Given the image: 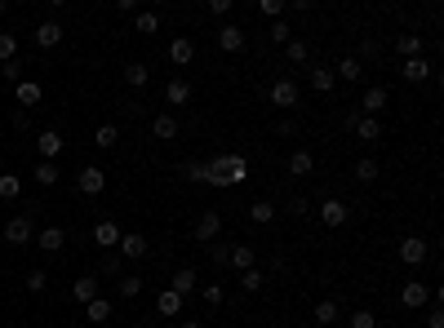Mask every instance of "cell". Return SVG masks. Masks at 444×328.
Instances as JSON below:
<instances>
[{"instance_id":"44","label":"cell","mask_w":444,"mask_h":328,"mask_svg":"<svg viewBox=\"0 0 444 328\" xmlns=\"http://www.w3.org/2000/svg\"><path fill=\"white\" fill-rule=\"evenodd\" d=\"M284 9H289L284 0H262V5H258V14H262V18H275V22H280V14H284Z\"/></svg>"},{"instance_id":"31","label":"cell","mask_w":444,"mask_h":328,"mask_svg":"<svg viewBox=\"0 0 444 328\" xmlns=\"http://www.w3.org/2000/svg\"><path fill=\"white\" fill-rule=\"evenodd\" d=\"M138 293H142V279H138V275H120V279H116V297L134 302Z\"/></svg>"},{"instance_id":"10","label":"cell","mask_w":444,"mask_h":328,"mask_svg":"<svg viewBox=\"0 0 444 328\" xmlns=\"http://www.w3.org/2000/svg\"><path fill=\"white\" fill-rule=\"evenodd\" d=\"M218 49H222V54H240V49H245V27L227 22V27L218 31Z\"/></svg>"},{"instance_id":"37","label":"cell","mask_w":444,"mask_h":328,"mask_svg":"<svg viewBox=\"0 0 444 328\" xmlns=\"http://www.w3.org/2000/svg\"><path fill=\"white\" fill-rule=\"evenodd\" d=\"M378 173H382L378 160H369V155H365V160H355V182H378Z\"/></svg>"},{"instance_id":"36","label":"cell","mask_w":444,"mask_h":328,"mask_svg":"<svg viewBox=\"0 0 444 328\" xmlns=\"http://www.w3.org/2000/svg\"><path fill=\"white\" fill-rule=\"evenodd\" d=\"M320 328H329V324H338V302H320L316 306V315H311Z\"/></svg>"},{"instance_id":"45","label":"cell","mask_w":444,"mask_h":328,"mask_svg":"<svg viewBox=\"0 0 444 328\" xmlns=\"http://www.w3.org/2000/svg\"><path fill=\"white\" fill-rule=\"evenodd\" d=\"M227 302V288L222 284H205V306H222Z\"/></svg>"},{"instance_id":"12","label":"cell","mask_w":444,"mask_h":328,"mask_svg":"<svg viewBox=\"0 0 444 328\" xmlns=\"http://www.w3.org/2000/svg\"><path fill=\"white\" fill-rule=\"evenodd\" d=\"M191 58H196V40H187V36H174V40H169V63H174V67H187Z\"/></svg>"},{"instance_id":"48","label":"cell","mask_w":444,"mask_h":328,"mask_svg":"<svg viewBox=\"0 0 444 328\" xmlns=\"http://www.w3.org/2000/svg\"><path fill=\"white\" fill-rule=\"evenodd\" d=\"M14 54H18V40L14 36H0V63H9Z\"/></svg>"},{"instance_id":"53","label":"cell","mask_w":444,"mask_h":328,"mask_svg":"<svg viewBox=\"0 0 444 328\" xmlns=\"http://www.w3.org/2000/svg\"><path fill=\"white\" fill-rule=\"evenodd\" d=\"M365 58H378V45H374V40L360 45V58H355V63H365Z\"/></svg>"},{"instance_id":"47","label":"cell","mask_w":444,"mask_h":328,"mask_svg":"<svg viewBox=\"0 0 444 328\" xmlns=\"http://www.w3.org/2000/svg\"><path fill=\"white\" fill-rule=\"evenodd\" d=\"M45 284H49L45 271H27V288H31V293H45Z\"/></svg>"},{"instance_id":"8","label":"cell","mask_w":444,"mask_h":328,"mask_svg":"<svg viewBox=\"0 0 444 328\" xmlns=\"http://www.w3.org/2000/svg\"><path fill=\"white\" fill-rule=\"evenodd\" d=\"M169 288H174L178 297H187V293H196V288H200V275L191 271V266H178L174 279H169Z\"/></svg>"},{"instance_id":"26","label":"cell","mask_w":444,"mask_h":328,"mask_svg":"<svg viewBox=\"0 0 444 328\" xmlns=\"http://www.w3.org/2000/svg\"><path fill=\"white\" fill-rule=\"evenodd\" d=\"M395 49H400L404 58H422V49H427V40H422V36H395Z\"/></svg>"},{"instance_id":"57","label":"cell","mask_w":444,"mask_h":328,"mask_svg":"<svg viewBox=\"0 0 444 328\" xmlns=\"http://www.w3.org/2000/svg\"><path fill=\"white\" fill-rule=\"evenodd\" d=\"M0 18H5V0H0Z\"/></svg>"},{"instance_id":"28","label":"cell","mask_w":444,"mask_h":328,"mask_svg":"<svg viewBox=\"0 0 444 328\" xmlns=\"http://www.w3.org/2000/svg\"><path fill=\"white\" fill-rule=\"evenodd\" d=\"M227 266H236L240 275L254 271V249H249V244H231V262H227Z\"/></svg>"},{"instance_id":"43","label":"cell","mask_w":444,"mask_h":328,"mask_svg":"<svg viewBox=\"0 0 444 328\" xmlns=\"http://www.w3.org/2000/svg\"><path fill=\"white\" fill-rule=\"evenodd\" d=\"M209 262L227 266V262H231V244H218V240H213V244H209Z\"/></svg>"},{"instance_id":"30","label":"cell","mask_w":444,"mask_h":328,"mask_svg":"<svg viewBox=\"0 0 444 328\" xmlns=\"http://www.w3.org/2000/svg\"><path fill=\"white\" fill-rule=\"evenodd\" d=\"M85 320H93V324H102V320H112V297H93L89 306H85Z\"/></svg>"},{"instance_id":"56","label":"cell","mask_w":444,"mask_h":328,"mask_svg":"<svg viewBox=\"0 0 444 328\" xmlns=\"http://www.w3.org/2000/svg\"><path fill=\"white\" fill-rule=\"evenodd\" d=\"M178 328H200V320H183V324H178Z\"/></svg>"},{"instance_id":"34","label":"cell","mask_w":444,"mask_h":328,"mask_svg":"<svg viewBox=\"0 0 444 328\" xmlns=\"http://www.w3.org/2000/svg\"><path fill=\"white\" fill-rule=\"evenodd\" d=\"M125 80H129V89H147V80H151V71L142 67V63H129L125 67Z\"/></svg>"},{"instance_id":"29","label":"cell","mask_w":444,"mask_h":328,"mask_svg":"<svg viewBox=\"0 0 444 328\" xmlns=\"http://www.w3.org/2000/svg\"><path fill=\"white\" fill-rule=\"evenodd\" d=\"M155 311H160V315H169V320H174V315H183V297H178L174 288H164V293L155 297Z\"/></svg>"},{"instance_id":"49","label":"cell","mask_w":444,"mask_h":328,"mask_svg":"<svg viewBox=\"0 0 444 328\" xmlns=\"http://www.w3.org/2000/svg\"><path fill=\"white\" fill-rule=\"evenodd\" d=\"M0 76H5L9 84H18V80H22V63H18V58H9V63H5V71H0Z\"/></svg>"},{"instance_id":"11","label":"cell","mask_w":444,"mask_h":328,"mask_svg":"<svg viewBox=\"0 0 444 328\" xmlns=\"http://www.w3.org/2000/svg\"><path fill=\"white\" fill-rule=\"evenodd\" d=\"M222 235V217L218 213H205V217H200V222H196V240H200V244H213V240H218Z\"/></svg>"},{"instance_id":"58","label":"cell","mask_w":444,"mask_h":328,"mask_svg":"<svg viewBox=\"0 0 444 328\" xmlns=\"http://www.w3.org/2000/svg\"><path fill=\"white\" fill-rule=\"evenodd\" d=\"M218 328H227V324H218Z\"/></svg>"},{"instance_id":"25","label":"cell","mask_w":444,"mask_h":328,"mask_svg":"<svg viewBox=\"0 0 444 328\" xmlns=\"http://www.w3.org/2000/svg\"><path fill=\"white\" fill-rule=\"evenodd\" d=\"M151 133H155L160 142H174V138H178V120H174L169 111H164V116H155V120H151Z\"/></svg>"},{"instance_id":"3","label":"cell","mask_w":444,"mask_h":328,"mask_svg":"<svg viewBox=\"0 0 444 328\" xmlns=\"http://www.w3.org/2000/svg\"><path fill=\"white\" fill-rule=\"evenodd\" d=\"M76 191H80V196H102V191H107V173H102L98 164L80 169V178H76Z\"/></svg>"},{"instance_id":"52","label":"cell","mask_w":444,"mask_h":328,"mask_svg":"<svg viewBox=\"0 0 444 328\" xmlns=\"http://www.w3.org/2000/svg\"><path fill=\"white\" fill-rule=\"evenodd\" d=\"M427 328H444V311H440V306H431V315H427Z\"/></svg>"},{"instance_id":"15","label":"cell","mask_w":444,"mask_h":328,"mask_svg":"<svg viewBox=\"0 0 444 328\" xmlns=\"http://www.w3.org/2000/svg\"><path fill=\"white\" fill-rule=\"evenodd\" d=\"M351 133H355L360 142H378V138H382V120H378V116H360Z\"/></svg>"},{"instance_id":"19","label":"cell","mask_w":444,"mask_h":328,"mask_svg":"<svg viewBox=\"0 0 444 328\" xmlns=\"http://www.w3.org/2000/svg\"><path fill=\"white\" fill-rule=\"evenodd\" d=\"M187 98H191V84L183 76H174L169 84H164V102H169V107H183Z\"/></svg>"},{"instance_id":"46","label":"cell","mask_w":444,"mask_h":328,"mask_svg":"<svg viewBox=\"0 0 444 328\" xmlns=\"http://www.w3.org/2000/svg\"><path fill=\"white\" fill-rule=\"evenodd\" d=\"M351 328H378V315L374 311H351Z\"/></svg>"},{"instance_id":"38","label":"cell","mask_w":444,"mask_h":328,"mask_svg":"<svg viewBox=\"0 0 444 328\" xmlns=\"http://www.w3.org/2000/svg\"><path fill=\"white\" fill-rule=\"evenodd\" d=\"M284 58H289V63H307V58H311V49H307V40H298V36H293V40L284 45Z\"/></svg>"},{"instance_id":"40","label":"cell","mask_w":444,"mask_h":328,"mask_svg":"<svg viewBox=\"0 0 444 328\" xmlns=\"http://www.w3.org/2000/svg\"><path fill=\"white\" fill-rule=\"evenodd\" d=\"M98 271H102V275H116V279H120V271H125V258H120V253H107V258L98 262Z\"/></svg>"},{"instance_id":"22","label":"cell","mask_w":444,"mask_h":328,"mask_svg":"<svg viewBox=\"0 0 444 328\" xmlns=\"http://www.w3.org/2000/svg\"><path fill=\"white\" fill-rule=\"evenodd\" d=\"M249 222H254V226H271L275 222V204L271 200H254V204H249Z\"/></svg>"},{"instance_id":"18","label":"cell","mask_w":444,"mask_h":328,"mask_svg":"<svg viewBox=\"0 0 444 328\" xmlns=\"http://www.w3.org/2000/svg\"><path fill=\"white\" fill-rule=\"evenodd\" d=\"M14 98H18L22 107H36V102L45 98V89H40L36 80H18V84H14Z\"/></svg>"},{"instance_id":"14","label":"cell","mask_w":444,"mask_h":328,"mask_svg":"<svg viewBox=\"0 0 444 328\" xmlns=\"http://www.w3.org/2000/svg\"><path fill=\"white\" fill-rule=\"evenodd\" d=\"M346 217H351V213H346L342 200H325V204H320V222H325V226H346Z\"/></svg>"},{"instance_id":"54","label":"cell","mask_w":444,"mask_h":328,"mask_svg":"<svg viewBox=\"0 0 444 328\" xmlns=\"http://www.w3.org/2000/svg\"><path fill=\"white\" fill-rule=\"evenodd\" d=\"M275 133H280V138H293L298 125H293V120H280V125H275Z\"/></svg>"},{"instance_id":"5","label":"cell","mask_w":444,"mask_h":328,"mask_svg":"<svg viewBox=\"0 0 444 328\" xmlns=\"http://www.w3.org/2000/svg\"><path fill=\"white\" fill-rule=\"evenodd\" d=\"M116 253H120V258H147V235H138V231H129V235H120V244H116Z\"/></svg>"},{"instance_id":"50","label":"cell","mask_w":444,"mask_h":328,"mask_svg":"<svg viewBox=\"0 0 444 328\" xmlns=\"http://www.w3.org/2000/svg\"><path fill=\"white\" fill-rule=\"evenodd\" d=\"M183 173H187V182H205V164H200V160H191V164L183 169Z\"/></svg>"},{"instance_id":"39","label":"cell","mask_w":444,"mask_h":328,"mask_svg":"<svg viewBox=\"0 0 444 328\" xmlns=\"http://www.w3.org/2000/svg\"><path fill=\"white\" fill-rule=\"evenodd\" d=\"M262 284H267V275H262L258 266H254V271H245V275H240V288H245V293H258Z\"/></svg>"},{"instance_id":"16","label":"cell","mask_w":444,"mask_h":328,"mask_svg":"<svg viewBox=\"0 0 444 328\" xmlns=\"http://www.w3.org/2000/svg\"><path fill=\"white\" fill-rule=\"evenodd\" d=\"M71 297H76L80 306H89V302L98 297V279H93V275H80L76 284H71Z\"/></svg>"},{"instance_id":"42","label":"cell","mask_w":444,"mask_h":328,"mask_svg":"<svg viewBox=\"0 0 444 328\" xmlns=\"http://www.w3.org/2000/svg\"><path fill=\"white\" fill-rule=\"evenodd\" d=\"M134 27H138V36H155V31H160V18H155V14H138Z\"/></svg>"},{"instance_id":"24","label":"cell","mask_w":444,"mask_h":328,"mask_svg":"<svg viewBox=\"0 0 444 328\" xmlns=\"http://www.w3.org/2000/svg\"><path fill=\"white\" fill-rule=\"evenodd\" d=\"M311 169H316V155H311L307 147H298V151L289 155V173H293V178H307Z\"/></svg>"},{"instance_id":"6","label":"cell","mask_w":444,"mask_h":328,"mask_svg":"<svg viewBox=\"0 0 444 328\" xmlns=\"http://www.w3.org/2000/svg\"><path fill=\"white\" fill-rule=\"evenodd\" d=\"M36 151H40V160H54V164H58V155H63V133H58V129H45L40 138H36Z\"/></svg>"},{"instance_id":"1","label":"cell","mask_w":444,"mask_h":328,"mask_svg":"<svg viewBox=\"0 0 444 328\" xmlns=\"http://www.w3.org/2000/svg\"><path fill=\"white\" fill-rule=\"evenodd\" d=\"M245 178H249L245 155H213V160L205 164V182H209V187H240Z\"/></svg>"},{"instance_id":"20","label":"cell","mask_w":444,"mask_h":328,"mask_svg":"<svg viewBox=\"0 0 444 328\" xmlns=\"http://www.w3.org/2000/svg\"><path fill=\"white\" fill-rule=\"evenodd\" d=\"M360 76H365V63H355V58H342V63L333 67V80H342V84H355Z\"/></svg>"},{"instance_id":"32","label":"cell","mask_w":444,"mask_h":328,"mask_svg":"<svg viewBox=\"0 0 444 328\" xmlns=\"http://www.w3.org/2000/svg\"><path fill=\"white\" fill-rule=\"evenodd\" d=\"M333 84H338V80H333V67H311V89H316V93H329Z\"/></svg>"},{"instance_id":"4","label":"cell","mask_w":444,"mask_h":328,"mask_svg":"<svg viewBox=\"0 0 444 328\" xmlns=\"http://www.w3.org/2000/svg\"><path fill=\"white\" fill-rule=\"evenodd\" d=\"M400 262H404V266H422V262H427V240H422V235L400 240Z\"/></svg>"},{"instance_id":"51","label":"cell","mask_w":444,"mask_h":328,"mask_svg":"<svg viewBox=\"0 0 444 328\" xmlns=\"http://www.w3.org/2000/svg\"><path fill=\"white\" fill-rule=\"evenodd\" d=\"M271 40H280V45H289V40H293V31H289V27H284V22H275V27H271Z\"/></svg>"},{"instance_id":"17","label":"cell","mask_w":444,"mask_h":328,"mask_svg":"<svg viewBox=\"0 0 444 328\" xmlns=\"http://www.w3.org/2000/svg\"><path fill=\"white\" fill-rule=\"evenodd\" d=\"M271 102H275V107H293V102H298V84H293V80H275V84H271Z\"/></svg>"},{"instance_id":"7","label":"cell","mask_w":444,"mask_h":328,"mask_svg":"<svg viewBox=\"0 0 444 328\" xmlns=\"http://www.w3.org/2000/svg\"><path fill=\"white\" fill-rule=\"evenodd\" d=\"M36 45H40V49H58V45H63V22L58 18L40 22V27H36Z\"/></svg>"},{"instance_id":"59","label":"cell","mask_w":444,"mask_h":328,"mask_svg":"<svg viewBox=\"0 0 444 328\" xmlns=\"http://www.w3.org/2000/svg\"><path fill=\"white\" fill-rule=\"evenodd\" d=\"M0 288H5V284H0Z\"/></svg>"},{"instance_id":"55","label":"cell","mask_w":444,"mask_h":328,"mask_svg":"<svg viewBox=\"0 0 444 328\" xmlns=\"http://www.w3.org/2000/svg\"><path fill=\"white\" fill-rule=\"evenodd\" d=\"M209 9H213V14H218V18H227V14H231V0H213Z\"/></svg>"},{"instance_id":"33","label":"cell","mask_w":444,"mask_h":328,"mask_svg":"<svg viewBox=\"0 0 444 328\" xmlns=\"http://www.w3.org/2000/svg\"><path fill=\"white\" fill-rule=\"evenodd\" d=\"M22 196V178L18 173H0V200H18Z\"/></svg>"},{"instance_id":"21","label":"cell","mask_w":444,"mask_h":328,"mask_svg":"<svg viewBox=\"0 0 444 328\" xmlns=\"http://www.w3.org/2000/svg\"><path fill=\"white\" fill-rule=\"evenodd\" d=\"M400 76L409 80V84H418V80H427V76H431V63H427V58H404Z\"/></svg>"},{"instance_id":"41","label":"cell","mask_w":444,"mask_h":328,"mask_svg":"<svg viewBox=\"0 0 444 328\" xmlns=\"http://www.w3.org/2000/svg\"><path fill=\"white\" fill-rule=\"evenodd\" d=\"M93 142H98L102 151H112L116 142H120V129H116V125H102V129H98V138H93Z\"/></svg>"},{"instance_id":"27","label":"cell","mask_w":444,"mask_h":328,"mask_svg":"<svg viewBox=\"0 0 444 328\" xmlns=\"http://www.w3.org/2000/svg\"><path fill=\"white\" fill-rule=\"evenodd\" d=\"M63 244H67L63 226H45V231H40V249H45V253H63Z\"/></svg>"},{"instance_id":"2","label":"cell","mask_w":444,"mask_h":328,"mask_svg":"<svg viewBox=\"0 0 444 328\" xmlns=\"http://www.w3.org/2000/svg\"><path fill=\"white\" fill-rule=\"evenodd\" d=\"M31 235H36L31 213H14V217L5 222V240H9V244H31Z\"/></svg>"},{"instance_id":"9","label":"cell","mask_w":444,"mask_h":328,"mask_svg":"<svg viewBox=\"0 0 444 328\" xmlns=\"http://www.w3.org/2000/svg\"><path fill=\"white\" fill-rule=\"evenodd\" d=\"M387 102H391V93L382 89V84H374V89H365V98H360V116H378Z\"/></svg>"},{"instance_id":"13","label":"cell","mask_w":444,"mask_h":328,"mask_svg":"<svg viewBox=\"0 0 444 328\" xmlns=\"http://www.w3.org/2000/svg\"><path fill=\"white\" fill-rule=\"evenodd\" d=\"M427 297H431V288H427V284H418V279H409V284L400 288V302H404V306H409V311L427 306Z\"/></svg>"},{"instance_id":"23","label":"cell","mask_w":444,"mask_h":328,"mask_svg":"<svg viewBox=\"0 0 444 328\" xmlns=\"http://www.w3.org/2000/svg\"><path fill=\"white\" fill-rule=\"evenodd\" d=\"M93 244H98V249H116L120 244V226L116 222H98V226H93Z\"/></svg>"},{"instance_id":"35","label":"cell","mask_w":444,"mask_h":328,"mask_svg":"<svg viewBox=\"0 0 444 328\" xmlns=\"http://www.w3.org/2000/svg\"><path fill=\"white\" fill-rule=\"evenodd\" d=\"M31 178L40 182V187H54V182L63 178V173H58V164H54V160H40V164H36V173H31Z\"/></svg>"}]
</instances>
